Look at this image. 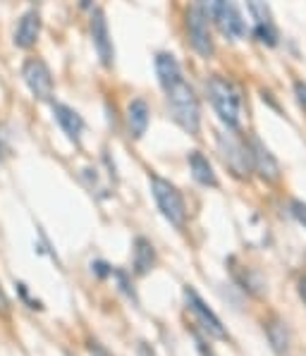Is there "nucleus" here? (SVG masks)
Here are the masks:
<instances>
[{
    "label": "nucleus",
    "mask_w": 306,
    "mask_h": 356,
    "mask_svg": "<svg viewBox=\"0 0 306 356\" xmlns=\"http://www.w3.org/2000/svg\"><path fill=\"white\" fill-rule=\"evenodd\" d=\"M22 79H24L26 89L31 91V96L38 98V101H53V94H56V81H53V74L48 70V65L38 58H29L24 65H22Z\"/></svg>",
    "instance_id": "obj_7"
},
{
    "label": "nucleus",
    "mask_w": 306,
    "mask_h": 356,
    "mask_svg": "<svg viewBox=\"0 0 306 356\" xmlns=\"http://www.w3.org/2000/svg\"><path fill=\"white\" fill-rule=\"evenodd\" d=\"M38 36H41V15L36 10H29L22 15L17 26H15V46L22 51H29L36 46Z\"/></svg>",
    "instance_id": "obj_11"
},
{
    "label": "nucleus",
    "mask_w": 306,
    "mask_h": 356,
    "mask_svg": "<svg viewBox=\"0 0 306 356\" xmlns=\"http://www.w3.org/2000/svg\"><path fill=\"white\" fill-rule=\"evenodd\" d=\"M187 163H189V170H191V177H194L201 187H213V189H216L218 184H220V182H218L216 170H213V165H211V161L201 151H189Z\"/></svg>",
    "instance_id": "obj_14"
},
{
    "label": "nucleus",
    "mask_w": 306,
    "mask_h": 356,
    "mask_svg": "<svg viewBox=\"0 0 306 356\" xmlns=\"http://www.w3.org/2000/svg\"><path fill=\"white\" fill-rule=\"evenodd\" d=\"M299 294H302V299L306 301V277L299 280Z\"/></svg>",
    "instance_id": "obj_28"
},
{
    "label": "nucleus",
    "mask_w": 306,
    "mask_h": 356,
    "mask_svg": "<svg viewBox=\"0 0 306 356\" xmlns=\"http://www.w3.org/2000/svg\"><path fill=\"white\" fill-rule=\"evenodd\" d=\"M111 275L115 277V280H118V284H120V292H122L124 297H127V299H132L134 304H136V301H139V299H136V292H134L132 277H129L124 270H120V268H113V273H111Z\"/></svg>",
    "instance_id": "obj_19"
},
{
    "label": "nucleus",
    "mask_w": 306,
    "mask_h": 356,
    "mask_svg": "<svg viewBox=\"0 0 306 356\" xmlns=\"http://www.w3.org/2000/svg\"><path fill=\"white\" fill-rule=\"evenodd\" d=\"M264 330H266V337H268V342H271L273 352L275 354H287L289 352L287 323H282L280 318H271V321H266Z\"/></svg>",
    "instance_id": "obj_18"
},
{
    "label": "nucleus",
    "mask_w": 306,
    "mask_h": 356,
    "mask_svg": "<svg viewBox=\"0 0 306 356\" xmlns=\"http://www.w3.org/2000/svg\"><path fill=\"white\" fill-rule=\"evenodd\" d=\"M216 141H218V151H220L223 163L227 165L230 172L237 179H249L254 168H251L247 139L234 134V129H225V131H218Z\"/></svg>",
    "instance_id": "obj_4"
},
{
    "label": "nucleus",
    "mask_w": 306,
    "mask_h": 356,
    "mask_svg": "<svg viewBox=\"0 0 306 356\" xmlns=\"http://www.w3.org/2000/svg\"><path fill=\"white\" fill-rule=\"evenodd\" d=\"M15 287H17L19 299L24 301V304H29V309H38V311H43V304H41V301H36V299H31V297H29V289H26V284H24V282H17V284H15Z\"/></svg>",
    "instance_id": "obj_22"
},
{
    "label": "nucleus",
    "mask_w": 306,
    "mask_h": 356,
    "mask_svg": "<svg viewBox=\"0 0 306 356\" xmlns=\"http://www.w3.org/2000/svg\"><path fill=\"white\" fill-rule=\"evenodd\" d=\"M156 249L146 237H136L134 239V275H149L156 268Z\"/></svg>",
    "instance_id": "obj_15"
},
{
    "label": "nucleus",
    "mask_w": 306,
    "mask_h": 356,
    "mask_svg": "<svg viewBox=\"0 0 306 356\" xmlns=\"http://www.w3.org/2000/svg\"><path fill=\"white\" fill-rule=\"evenodd\" d=\"M184 29H187L189 46L199 53L201 58H213L216 53V41H213V31H211V22L201 13L199 8H187L184 13Z\"/></svg>",
    "instance_id": "obj_6"
},
{
    "label": "nucleus",
    "mask_w": 306,
    "mask_h": 356,
    "mask_svg": "<svg viewBox=\"0 0 306 356\" xmlns=\"http://www.w3.org/2000/svg\"><path fill=\"white\" fill-rule=\"evenodd\" d=\"M31 3H41V0H31Z\"/></svg>",
    "instance_id": "obj_29"
},
{
    "label": "nucleus",
    "mask_w": 306,
    "mask_h": 356,
    "mask_svg": "<svg viewBox=\"0 0 306 356\" xmlns=\"http://www.w3.org/2000/svg\"><path fill=\"white\" fill-rule=\"evenodd\" d=\"M249 15L254 19V34L261 43H266L268 48L277 46V29L273 22V13L268 8L266 0H247Z\"/></svg>",
    "instance_id": "obj_9"
},
{
    "label": "nucleus",
    "mask_w": 306,
    "mask_h": 356,
    "mask_svg": "<svg viewBox=\"0 0 306 356\" xmlns=\"http://www.w3.org/2000/svg\"><path fill=\"white\" fill-rule=\"evenodd\" d=\"M294 96H297V103L306 111V81H294Z\"/></svg>",
    "instance_id": "obj_25"
},
{
    "label": "nucleus",
    "mask_w": 306,
    "mask_h": 356,
    "mask_svg": "<svg viewBox=\"0 0 306 356\" xmlns=\"http://www.w3.org/2000/svg\"><path fill=\"white\" fill-rule=\"evenodd\" d=\"M216 24H218V29H220L227 38L244 36V22H242V17H239L237 8H234L232 3H225V8H223L220 15H218Z\"/></svg>",
    "instance_id": "obj_17"
},
{
    "label": "nucleus",
    "mask_w": 306,
    "mask_h": 356,
    "mask_svg": "<svg viewBox=\"0 0 306 356\" xmlns=\"http://www.w3.org/2000/svg\"><path fill=\"white\" fill-rule=\"evenodd\" d=\"M153 65H156V74L163 89H168V86L175 84L177 79H182V67H179L177 58H175L172 53H158Z\"/></svg>",
    "instance_id": "obj_16"
},
{
    "label": "nucleus",
    "mask_w": 306,
    "mask_h": 356,
    "mask_svg": "<svg viewBox=\"0 0 306 356\" xmlns=\"http://www.w3.org/2000/svg\"><path fill=\"white\" fill-rule=\"evenodd\" d=\"M225 3L227 0H196V8L209 17V22H216L218 15H220V10L225 8Z\"/></svg>",
    "instance_id": "obj_20"
},
{
    "label": "nucleus",
    "mask_w": 306,
    "mask_h": 356,
    "mask_svg": "<svg viewBox=\"0 0 306 356\" xmlns=\"http://www.w3.org/2000/svg\"><path fill=\"white\" fill-rule=\"evenodd\" d=\"M247 146H249V156H251V168L254 172L259 175L264 182L268 184H275L280 182L282 172H280V163L275 161V156L271 153V149L259 139V136L251 134L247 139Z\"/></svg>",
    "instance_id": "obj_8"
},
{
    "label": "nucleus",
    "mask_w": 306,
    "mask_h": 356,
    "mask_svg": "<svg viewBox=\"0 0 306 356\" xmlns=\"http://www.w3.org/2000/svg\"><path fill=\"white\" fill-rule=\"evenodd\" d=\"M184 306H187L191 318H194V323L201 327V332H204L206 337L227 339V330H225V325H223V321L213 314L209 306H206V301L199 297V292H196L194 287H189V284L184 287Z\"/></svg>",
    "instance_id": "obj_5"
},
{
    "label": "nucleus",
    "mask_w": 306,
    "mask_h": 356,
    "mask_svg": "<svg viewBox=\"0 0 306 356\" xmlns=\"http://www.w3.org/2000/svg\"><path fill=\"white\" fill-rule=\"evenodd\" d=\"M149 122H151V111H149V103L144 98H134L129 101L127 106V129H129V136L132 139H141L149 129Z\"/></svg>",
    "instance_id": "obj_13"
},
{
    "label": "nucleus",
    "mask_w": 306,
    "mask_h": 356,
    "mask_svg": "<svg viewBox=\"0 0 306 356\" xmlns=\"http://www.w3.org/2000/svg\"><path fill=\"white\" fill-rule=\"evenodd\" d=\"M136 356H158V354H156V349H153L151 344L139 342V347H136Z\"/></svg>",
    "instance_id": "obj_26"
},
{
    "label": "nucleus",
    "mask_w": 306,
    "mask_h": 356,
    "mask_svg": "<svg viewBox=\"0 0 306 356\" xmlns=\"http://www.w3.org/2000/svg\"><path fill=\"white\" fill-rule=\"evenodd\" d=\"M53 115H56V122L60 124V129L67 134V139L79 144L81 131H84V120H81V115L72 111L70 106H65V103H53Z\"/></svg>",
    "instance_id": "obj_12"
},
{
    "label": "nucleus",
    "mask_w": 306,
    "mask_h": 356,
    "mask_svg": "<svg viewBox=\"0 0 306 356\" xmlns=\"http://www.w3.org/2000/svg\"><path fill=\"white\" fill-rule=\"evenodd\" d=\"M91 270L96 273V277H101V280H106V277L113 273V268L108 266L106 261H94V263H91Z\"/></svg>",
    "instance_id": "obj_23"
},
{
    "label": "nucleus",
    "mask_w": 306,
    "mask_h": 356,
    "mask_svg": "<svg viewBox=\"0 0 306 356\" xmlns=\"http://www.w3.org/2000/svg\"><path fill=\"white\" fill-rule=\"evenodd\" d=\"M163 91H166L168 108H170V115H172L175 122L187 131V134L199 136V131H201V103H199L196 91L191 89L187 81H184V76Z\"/></svg>",
    "instance_id": "obj_1"
},
{
    "label": "nucleus",
    "mask_w": 306,
    "mask_h": 356,
    "mask_svg": "<svg viewBox=\"0 0 306 356\" xmlns=\"http://www.w3.org/2000/svg\"><path fill=\"white\" fill-rule=\"evenodd\" d=\"M91 41H94V48L103 67H113L115 48H113V38H111V31H108V19H106V15H103V10H94V13H91Z\"/></svg>",
    "instance_id": "obj_10"
},
{
    "label": "nucleus",
    "mask_w": 306,
    "mask_h": 356,
    "mask_svg": "<svg viewBox=\"0 0 306 356\" xmlns=\"http://www.w3.org/2000/svg\"><path fill=\"white\" fill-rule=\"evenodd\" d=\"M289 213L294 216V220L299 222L304 229H306V201L302 199H294L292 204H289Z\"/></svg>",
    "instance_id": "obj_21"
},
{
    "label": "nucleus",
    "mask_w": 306,
    "mask_h": 356,
    "mask_svg": "<svg viewBox=\"0 0 306 356\" xmlns=\"http://www.w3.org/2000/svg\"><path fill=\"white\" fill-rule=\"evenodd\" d=\"M86 349H89L91 356H113V352H108V349L103 347L101 342H96V339H89V342H86Z\"/></svg>",
    "instance_id": "obj_24"
},
{
    "label": "nucleus",
    "mask_w": 306,
    "mask_h": 356,
    "mask_svg": "<svg viewBox=\"0 0 306 356\" xmlns=\"http://www.w3.org/2000/svg\"><path fill=\"white\" fill-rule=\"evenodd\" d=\"M149 182H151V194H153V199H156V206H158V211L163 213V218H166L172 227L182 229L187 225V204H184L182 191L175 187L172 182L158 177V175H151Z\"/></svg>",
    "instance_id": "obj_3"
},
{
    "label": "nucleus",
    "mask_w": 306,
    "mask_h": 356,
    "mask_svg": "<svg viewBox=\"0 0 306 356\" xmlns=\"http://www.w3.org/2000/svg\"><path fill=\"white\" fill-rule=\"evenodd\" d=\"M0 314H5V316L10 314V301H8V297L3 294V289H0Z\"/></svg>",
    "instance_id": "obj_27"
},
{
    "label": "nucleus",
    "mask_w": 306,
    "mask_h": 356,
    "mask_svg": "<svg viewBox=\"0 0 306 356\" xmlns=\"http://www.w3.org/2000/svg\"><path fill=\"white\" fill-rule=\"evenodd\" d=\"M206 94L213 106V111L220 118V122L227 129H237L239 127V115H242V96L234 81H230L227 76L213 74L206 81Z\"/></svg>",
    "instance_id": "obj_2"
}]
</instances>
